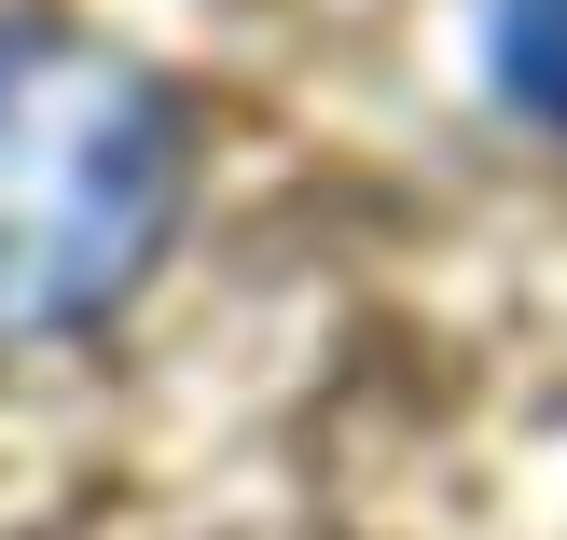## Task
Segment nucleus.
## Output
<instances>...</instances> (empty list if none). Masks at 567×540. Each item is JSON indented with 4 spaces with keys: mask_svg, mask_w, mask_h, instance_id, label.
Listing matches in <instances>:
<instances>
[{
    "mask_svg": "<svg viewBox=\"0 0 567 540\" xmlns=\"http://www.w3.org/2000/svg\"><path fill=\"white\" fill-rule=\"evenodd\" d=\"M181 222V111L83 28H0V347L83 333Z\"/></svg>",
    "mask_w": 567,
    "mask_h": 540,
    "instance_id": "obj_1",
    "label": "nucleus"
},
{
    "mask_svg": "<svg viewBox=\"0 0 567 540\" xmlns=\"http://www.w3.org/2000/svg\"><path fill=\"white\" fill-rule=\"evenodd\" d=\"M485 70H498L513 111L567 125V0H498V14H485Z\"/></svg>",
    "mask_w": 567,
    "mask_h": 540,
    "instance_id": "obj_2",
    "label": "nucleus"
}]
</instances>
